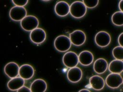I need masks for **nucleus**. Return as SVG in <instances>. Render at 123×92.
Masks as SVG:
<instances>
[{"label":"nucleus","instance_id":"nucleus-14","mask_svg":"<svg viewBox=\"0 0 123 92\" xmlns=\"http://www.w3.org/2000/svg\"><path fill=\"white\" fill-rule=\"evenodd\" d=\"M78 61L81 65L87 66L91 65L94 60V56L92 53L88 51L81 52L78 56Z\"/></svg>","mask_w":123,"mask_h":92},{"label":"nucleus","instance_id":"nucleus-19","mask_svg":"<svg viewBox=\"0 0 123 92\" xmlns=\"http://www.w3.org/2000/svg\"><path fill=\"white\" fill-rule=\"evenodd\" d=\"M109 70L112 73L120 74L123 70V60L115 59L112 60L108 66Z\"/></svg>","mask_w":123,"mask_h":92},{"label":"nucleus","instance_id":"nucleus-24","mask_svg":"<svg viewBox=\"0 0 123 92\" xmlns=\"http://www.w3.org/2000/svg\"><path fill=\"white\" fill-rule=\"evenodd\" d=\"M16 92H31L29 88L24 85L21 88H20L18 90H17Z\"/></svg>","mask_w":123,"mask_h":92},{"label":"nucleus","instance_id":"nucleus-12","mask_svg":"<svg viewBox=\"0 0 123 92\" xmlns=\"http://www.w3.org/2000/svg\"><path fill=\"white\" fill-rule=\"evenodd\" d=\"M19 66L18 65L13 62L7 63L4 67V72L9 78L12 79L18 76L19 74Z\"/></svg>","mask_w":123,"mask_h":92},{"label":"nucleus","instance_id":"nucleus-9","mask_svg":"<svg viewBox=\"0 0 123 92\" xmlns=\"http://www.w3.org/2000/svg\"><path fill=\"white\" fill-rule=\"evenodd\" d=\"M105 82L109 87L112 89H116L122 84L123 79L120 74L111 73L106 77Z\"/></svg>","mask_w":123,"mask_h":92},{"label":"nucleus","instance_id":"nucleus-28","mask_svg":"<svg viewBox=\"0 0 123 92\" xmlns=\"http://www.w3.org/2000/svg\"><path fill=\"white\" fill-rule=\"evenodd\" d=\"M42 0L44 1H49V0Z\"/></svg>","mask_w":123,"mask_h":92},{"label":"nucleus","instance_id":"nucleus-22","mask_svg":"<svg viewBox=\"0 0 123 92\" xmlns=\"http://www.w3.org/2000/svg\"><path fill=\"white\" fill-rule=\"evenodd\" d=\"M99 0H83V3L88 8H94L96 7L98 3Z\"/></svg>","mask_w":123,"mask_h":92},{"label":"nucleus","instance_id":"nucleus-27","mask_svg":"<svg viewBox=\"0 0 123 92\" xmlns=\"http://www.w3.org/2000/svg\"><path fill=\"white\" fill-rule=\"evenodd\" d=\"M78 92H91L87 89H82V90H80Z\"/></svg>","mask_w":123,"mask_h":92},{"label":"nucleus","instance_id":"nucleus-4","mask_svg":"<svg viewBox=\"0 0 123 92\" xmlns=\"http://www.w3.org/2000/svg\"><path fill=\"white\" fill-rule=\"evenodd\" d=\"M27 11L25 8L21 6H14L9 11V16L14 21H21L26 16Z\"/></svg>","mask_w":123,"mask_h":92},{"label":"nucleus","instance_id":"nucleus-7","mask_svg":"<svg viewBox=\"0 0 123 92\" xmlns=\"http://www.w3.org/2000/svg\"><path fill=\"white\" fill-rule=\"evenodd\" d=\"M95 41L98 46L102 48L106 47L110 44L111 41V37L108 32L100 31L95 35Z\"/></svg>","mask_w":123,"mask_h":92},{"label":"nucleus","instance_id":"nucleus-15","mask_svg":"<svg viewBox=\"0 0 123 92\" xmlns=\"http://www.w3.org/2000/svg\"><path fill=\"white\" fill-rule=\"evenodd\" d=\"M47 88L46 82L41 79L34 80L30 86L31 92H45Z\"/></svg>","mask_w":123,"mask_h":92},{"label":"nucleus","instance_id":"nucleus-20","mask_svg":"<svg viewBox=\"0 0 123 92\" xmlns=\"http://www.w3.org/2000/svg\"><path fill=\"white\" fill-rule=\"evenodd\" d=\"M111 21L115 26H122L123 25V13L121 11L114 13L112 15Z\"/></svg>","mask_w":123,"mask_h":92},{"label":"nucleus","instance_id":"nucleus-11","mask_svg":"<svg viewBox=\"0 0 123 92\" xmlns=\"http://www.w3.org/2000/svg\"><path fill=\"white\" fill-rule=\"evenodd\" d=\"M35 73L33 66L28 64H24L19 67V76L25 80H28L32 78Z\"/></svg>","mask_w":123,"mask_h":92},{"label":"nucleus","instance_id":"nucleus-2","mask_svg":"<svg viewBox=\"0 0 123 92\" xmlns=\"http://www.w3.org/2000/svg\"><path fill=\"white\" fill-rule=\"evenodd\" d=\"M71 42L69 37L62 35L56 38L54 41L55 48L60 52H65L69 50L71 47Z\"/></svg>","mask_w":123,"mask_h":92},{"label":"nucleus","instance_id":"nucleus-25","mask_svg":"<svg viewBox=\"0 0 123 92\" xmlns=\"http://www.w3.org/2000/svg\"><path fill=\"white\" fill-rule=\"evenodd\" d=\"M118 42L120 46L123 47V33H122L118 37Z\"/></svg>","mask_w":123,"mask_h":92},{"label":"nucleus","instance_id":"nucleus-1","mask_svg":"<svg viewBox=\"0 0 123 92\" xmlns=\"http://www.w3.org/2000/svg\"><path fill=\"white\" fill-rule=\"evenodd\" d=\"M87 9L83 2L75 1L70 6L71 15L75 18H81L85 16L86 13Z\"/></svg>","mask_w":123,"mask_h":92},{"label":"nucleus","instance_id":"nucleus-16","mask_svg":"<svg viewBox=\"0 0 123 92\" xmlns=\"http://www.w3.org/2000/svg\"><path fill=\"white\" fill-rule=\"evenodd\" d=\"M89 84L91 87L97 91L102 90L105 86V81L100 76L94 75L90 78Z\"/></svg>","mask_w":123,"mask_h":92},{"label":"nucleus","instance_id":"nucleus-3","mask_svg":"<svg viewBox=\"0 0 123 92\" xmlns=\"http://www.w3.org/2000/svg\"><path fill=\"white\" fill-rule=\"evenodd\" d=\"M38 25V19L33 15H26L20 21V26L22 28L26 31H32L37 28Z\"/></svg>","mask_w":123,"mask_h":92},{"label":"nucleus","instance_id":"nucleus-26","mask_svg":"<svg viewBox=\"0 0 123 92\" xmlns=\"http://www.w3.org/2000/svg\"><path fill=\"white\" fill-rule=\"evenodd\" d=\"M119 8L121 12H123V0H121L119 3Z\"/></svg>","mask_w":123,"mask_h":92},{"label":"nucleus","instance_id":"nucleus-8","mask_svg":"<svg viewBox=\"0 0 123 92\" xmlns=\"http://www.w3.org/2000/svg\"><path fill=\"white\" fill-rule=\"evenodd\" d=\"M69 39L72 44L76 46H79L85 42L86 36L83 31L75 30L70 34Z\"/></svg>","mask_w":123,"mask_h":92},{"label":"nucleus","instance_id":"nucleus-17","mask_svg":"<svg viewBox=\"0 0 123 92\" xmlns=\"http://www.w3.org/2000/svg\"><path fill=\"white\" fill-rule=\"evenodd\" d=\"M108 64L107 61L104 58H100L97 59L93 64L94 71L98 74L104 73L107 69Z\"/></svg>","mask_w":123,"mask_h":92},{"label":"nucleus","instance_id":"nucleus-23","mask_svg":"<svg viewBox=\"0 0 123 92\" xmlns=\"http://www.w3.org/2000/svg\"><path fill=\"white\" fill-rule=\"evenodd\" d=\"M12 1L15 6L21 7L25 6L28 2V0H12Z\"/></svg>","mask_w":123,"mask_h":92},{"label":"nucleus","instance_id":"nucleus-5","mask_svg":"<svg viewBox=\"0 0 123 92\" xmlns=\"http://www.w3.org/2000/svg\"><path fill=\"white\" fill-rule=\"evenodd\" d=\"M30 39L35 44H40L43 43L46 39V33L44 29L37 27L30 32Z\"/></svg>","mask_w":123,"mask_h":92},{"label":"nucleus","instance_id":"nucleus-10","mask_svg":"<svg viewBox=\"0 0 123 92\" xmlns=\"http://www.w3.org/2000/svg\"><path fill=\"white\" fill-rule=\"evenodd\" d=\"M82 70L77 66L70 68L67 73L68 79L72 83H76L79 81L82 78Z\"/></svg>","mask_w":123,"mask_h":92},{"label":"nucleus","instance_id":"nucleus-18","mask_svg":"<svg viewBox=\"0 0 123 92\" xmlns=\"http://www.w3.org/2000/svg\"><path fill=\"white\" fill-rule=\"evenodd\" d=\"M25 79L20 77H16L11 79L7 83V87L12 91L18 90L25 84Z\"/></svg>","mask_w":123,"mask_h":92},{"label":"nucleus","instance_id":"nucleus-21","mask_svg":"<svg viewBox=\"0 0 123 92\" xmlns=\"http://www.w3.org/2000/svg\"><path fill=\"white\" fill-rule=\"evenodd\" d=\"M112 54L114 58L117 60H123V47L122 46H116L114 47L112 51Z\"/></svg>","mask_w":123,"mask_h":92},{"label":"nucleus","instance_id":"nucleus-13","mask_svg":"<svg viewBox=\"0 0 123 92\" xmlns=\"http://www.w3.org/2000/svg\"><path fill=\"white\" fill-rule=\"evenodd\" d=\"M54 11L57 15L64 17L69 13L70 6L67 2L64 1H60L56 4Z\"/></svg>","mask_w":123,"mask_h":92},{"label":"nucleus","instance_id":"nucleus-6","mask_svg":"<svg viewBox=\"0 0 123 92\" xmlns=\"http://www.w3.org/2000/svg\"><path fill=\"white\" fill-rule=\"evenodd\" d=\"M62 63L64 66L70 68L76 66L79 63L77 54L72 51L66 53L62 57Z\"/></svg>","mask_w":123,"mask_h":92}]
</instances>
